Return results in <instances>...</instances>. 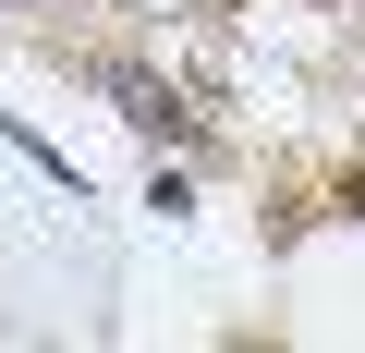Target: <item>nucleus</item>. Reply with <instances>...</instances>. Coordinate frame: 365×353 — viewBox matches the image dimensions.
<instances>
[{
    "label": "nucleus",
    "mask_w": 365,
    "mask_h": 353,
    "mask_svg": "<svg viewBox=\"0 0 365 353\" xmlns=\"http://www.w3.org/2000/svg\"><path fill=\"white\" fill-rule=\"evenodd\" d=\"M110 86H122V110H134V122H146V134H170V122H182V98H158V86H146V73H110Z\"/></svg>",
    "instance_id": "nucleus-1"
}]
</instances>
